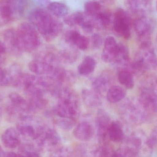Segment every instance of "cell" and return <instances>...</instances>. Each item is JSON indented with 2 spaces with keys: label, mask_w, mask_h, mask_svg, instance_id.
<instances>
[{
  "label": "cell",
  "mask_w": 157,
  "mask_h": 157,
  "mask_svg": "<svg viewBox=\"0 0 157 157\" xmlns=\"http://www.w3.org/2000/svg\"><path fill=\"white\" fill-rule=\"evenodd\" d=\"M2 108L0 107V122L2 121Z\"/></svg>",
  "instance_id": "33"
},
{
  "label": "cell",
  "mask_w": 157,
  "mask_h": 157,
  "mask_svg": "<svg viewBox=\"0 0 157 157\" xmlns=\"http://www.w3.org/2000/svg\"><path fill=\"white\" fill-rule=\"evenodd\" d=\"M6 153L4 151L2 147L0 146V157H6Z\"/></svg>",
  "instance_id": "32"
},
{
  "label": "cell",
  "mask_w": 157,
  "mask_h": 157,
  "mask_svg": "<svg viewBox=\"0 0 157 157\" xmlns=\"http://www.w3.org/2000/svg\"><path fill=\"white\" fill-rule=\"evenodd\" d=\"M61 98L57 108L58 115L65 119H74L78 114V107L75 98L69 92L61 94Z\"/></svg>",
  "instance_id": "8"
},
{
  "label": "cell",
  "mask_w": 157,
  "mask_h": 157,
  "mask_svg": "<svg viewBox=\"0 0 157 157\" xmlns=\"http://www.w3.org/2000/svg\"><path fill=\"white\" fill-rule=\"evenodd\" d=\"M109 138L113 142L119 143L124 139V134L121 125L117 122L111 123L108 130Z\"/></svg>",
  "instance_id": "18"
},
{
  "label": "cell",
  "mask_w": 157,
  "mask_h": 157,
  "mask_svg": "<svg viewBox=\"0 0 157 157\" xmlns=\"http://www.w3.org/2000/svg\"><path fill=\"white\" fill-rule=\"evenodd\" d=\"M147 149L150 151H157V126L151 132L146 142Z\"/></svg>",
  "instance_id": "25"
},
{
  "label": "cell",
  "mask_w": 157,
  "mask_h": 157,
  "mask_svg": "<svg viewBox=\"0 0 157 157\" xmlns=\"http://www.w3.org/2000/svg\"><path fill=\"white\" fill-rule=\"evenodd\" d=\"M3 39L5 44L13 53L18 55L24 52L16 29H6L4 32Z\"/></svg>",
  "instance_id": "11"
},
{
  "label": "cell",
  "mask_w": 157,
  "mask_h": 157,
  "mask_svg": "<svg viewBox=\"0 0 157 157\" xmlns=\"http://www.w3.org/2000/svg\"><path fill=\"white\" fill-rule=\"evenodd\" d=\"M96 65V61L92 57L86 56L78 65V73L81 75H88L94 71Z\"/></svg>",
  "instance_id": "20"
},
{
  "label": "cell",
  "mask_w": 157,
  "mask_h": 157,
  "mask_svg": "<svg viewBox=\"0 0 157 157\" xmlns=\"http://www.w3.org/2000/svg\"><path fill=\"white\" fill-rule=\"evenodd\" d=\"M156 8L157 11V0H156Z\"/></svg>",
  "instance_id": "35"
},
{
  "label": "cell",
  "mask_w": 157,
  "mask_h": 157,
  "mask_svg": "<svg viewBox=\"0 0 157 157\" xmlns=\"http://www.w3.org/2000/svg\"><path fill=\"white\" fill-rule=\"evenodd\" d=\"M30 71L38 75L48 74L52 72L53 67L44 61L38 59L33 60L29 64Z\"/></svg>",
  "instance_id": "16"
},
{
  "label": "cell",
  "mask_w": 157,
  "mask_h": 157,
  "mask_svg": "<svg viewBox=\"0 0 157 157\" xmlns=\"http://www.w3.org/2000/svg\"><path fill=\"white\" fill-rule=\"evenodd\" d=\"M2 96H1V95H0V102H1V101H2Z\"/></svg>",
  "instance_id": "34"
},
{
  "label": "cell",
  "mask_w": 157,
  "mask_h": 157,
  "mask_svg": "<svg viewBox=\"0 0 157 157\" xmlns=\"http://www.w3.org/2000/svg\"><path fill=\"white\" fill-rule=\"evenodd\" d=\"M18 1H22V0H18Z\"/></svg>",
  "instance_id": "36"
},
{
  "label": "cell",
  "mask_w": 157,
  "mask_h": 157,
  "mask_svg": "<svg viewBox=\"0 0 157 157\" xmlns=\"http://www.w3.org/2000/svg\"><path fill=\"white\" fill-rule=\"evenodd\" d=\"M30 21L46 39H50L56 35L59 26L56 21L41 9H36L30 14Z\"/></svg>",
  "instance_id": "3"
},
{
  "label": "cell",
  "mask_w": 157,
  "mask_h": 157,
  "mask_svg": "<svg viewBox=\"0 0 157 157\" xmlns=\"http://www.w3.org/2000/svg\"><path fill=\"white\" fill-rule=\"evenodd\" d=\"M23 156L20 153H15L14 152H9L6 153V157H21Z\"/></svg>",
  "instance_id": "31"
},
{
  "label": "cell",
  "mask_w": 157,
  "mask_h": 157,
  "mask_svg": "<svg viewBox=\"0 0 157 157\" xmlns=\"http://www.w3.org/2000/svg\"><path fill=\"white\" fill-rule=\"evenodd\" d=\"M23 8L14 0H3L0 2V25L7 24L19 17Z\"/></svg>",
  "instance_id": "9"
},
{
  "label": "cell",
  "mask_w": 157,
  "mask_h": 157,
  "mask_svg": "<svg viewBox=\"0 0 157 157\" xmlns=\"http://www.w3.org/2000/svg\"><path fill=\"white\" fill-rule=\"evenodd\" d=\"M133 27L139 45L152 42L151 37L154 28L153 22L146 15L136 16L134 20Z\"/></svg>",
  "instance_id": "7"
},
{
  "label": "cell",
  "mask_w": 157,
  "mask_h": 157,
  "mask_svg": "<svg viewBox=\"0 0 157 157\" xmlns=\"http://www.w3.org/2000/svg\"><path fill=\"white\" fill-rule=\"evenodd\" d=\"M92 41H93V44H94V46H95L96 48H98L101 45L102 40H101V37L98 35L95 34L92 37Z\"/></svg>",
  "instance_id": "30"
},
{
  "label": "cell",
  "mask_w": 157,
  "mask_h": 157,
  "mask_svg": "<svg viewBox=\"0 0 157 157\" xmlns=\"http://www.w3.org/2000/svg\"><path fill=\"white\" fill-rule=\"evenodd\" d=\"M126 96L124 88L117 85L110 87L107 92V98L111 103H116L122 100Z\"/></svg>",
  "instance_id": "17"
},
{
  "label": "cell",
  "mask_w": 157,
  "mask_h": 157,
  "mask_svg": "<svg viewBox=\"0 0 157 157\" xmlns=\"http://www.w3.org/2000/svg\"><path fill=\"white\" fill-rule=\"evenodd\" d=\"M16 30L24 52L32 51L38 47L39 37L34 26L23 23L19 25Z\"/></svg>",
  "instance_id": "6"
},
{
  "label": "cell",
  "mask_w": 157,
  "mask_h": 157,
  "mask_svg": "<svg viewBox=\"0 0 157 157\" xmlns=\"http://www.w3.org/2000/svg\"><path fill=\"white\" fill-rule=\"evenodd\" d=\"M92 84L96 91L99 93L104 92L108 89L109 80L103 77H99L96 79Z\"/></svg>",
  "instance_id": "26"
},
{
  "label": "cell",
  "mask_w": 157,
  "mask_h": 157,
  "mask_svg": "<svg viewBox=\"0 0 157 157\" xmlns=\"http://www.w3.org/2000/svg\"><path fill=\"white\" fill-rule=\"evenodd\" d=\"M19 153L23 156H39L38 153L33 145L23 144L19 145Z\"/></svg>",
  "instance_id": "23"
},
{
  "label": "cell",
  "mask_w": 157,
  "mask_h": 157,
  "mask_svg": "<svg viewBox=\"0 0 157 157\" xmlns=\"http://www.w3.org/2000/svg\"><path fill=\"white\" fill-rule=\"evenodd\" d=\"M82 97L84 103L90 107L98 106L101 102L97 93L93 90L84 89L82 91Z\"/></svg>",
  "instance_id": "21"
},
{
  "label": "cell",
  "mask_w": 157,
  "mask_h": 157,
  "mask_svg": "<svg viewBox=\"0 0 157 157\" xmlns=\"http://www.w3.org/2000/svg\"><path fill=\"white\" fill-rule=\"evenodd\" d=\"M1 140L5 147L14 148L21 144V136L17 129L9 128L4 132Z\"/></svg>",
  "instance_id": "12"
},
{
  "label": "cell",
  "mask_w": 157,
  "mask_h": 157,
  "mask_svg": "<svg viewBox=\"0 0 157 157\" xmlns=\"http://www.w3.org/2000/svg\"><path fill=\"white\" fill-rule=\"evenodd\" d=\"M66 38L68 41L75 45L80 50H85L88 47V39L86 37L82 36L76 30L69 31L67 33Z\"/></svg>",
  "instance_id": "15"
},
{
  "label": "cell",
  "mask_w": 157,
  "mask_h": 157,
  "mask_svg": "<svg viewBox=\"0 0 157 157\" xmlns=\"http://www.w3.org/2000/svg\"><path fill=\"white\" fill-rule=\"evenodd\" d=\"M74 135L75 138L82 141L90 140L94 134V130L92 125L86 122L78 124L74 130Z\"/></svg>",
  "instance_id": "13"
},
{
  "label": "cell",
  "mask_w": 157,
  "mask_h": 157,
  "mask_svg": "<svg viewBox=\"0 0 157 157\" xmlns=\"http://www.w3.org/2000/svg\"><path fill=\"white\" fill-rule=\"evenodd\" d=\"M129 66V71L137 75L157 69V57L152 43L139 45L134 60L130 62Z\"/></svg>",
  "instance_id": "1"
},
{
  "label": "cell",
  "mask_w": 157,
  "mask_h": 157,
  "mask_svg": "<svg viewBox=\"0 0 157 157\" xmlns=\"http://www.w3.org/2000/svg\"><path fill=\"white\" fill-rule=\"evenodd\" d=\"M101 8V6L98 2L90 1L85 5V12L88 15L96 14Z\"/></svg>",
  "instance_id": "27"
},
{
  "label": "cell",
  "mask_w": 157,
  "mask_h": 157,
  "mask_svg": "<svg viewBox=\"0 0 157 157\" xmlns=\"http://www.w3.org/2000/svg\"><path fill=\"white\" fill-rule=\"evenodd\" d=\"M48 8L53 14L58 17L64 16L68 12V8L65 4L58 2L51 3Z\"/></svg>",
  "instance_id": "22"
},
{
  "label": "cell",
  "mask_w": 157,
  "mask_h": 157,
  "mask_svg": "<svg viewBox=\"0 0 157 157\" xmlns=\"http://www.w3.org/2000/svg\"><path fill=\"white\" fill-rule=\"evenodd\" d=\"M102 58L106 62L123 66H125L130 61L126 46L117 43L115 38L111 36L108 37L105 40Z\"/></svg>",
  "instance_id": "2"
},
{
  "label": "cell",
  "mask_w": 157,
  "mask_h": 157,
  "mask_svg": "<svg viewBox=\"0 0 157 157\" xmlns=\"http://www.w3.org/2000/svg\"><path fill=\"white\" fill-rule=\"evenodd\" d=\"M11 84V79L8 70L0 67V87L6 86Z\"/></svg>",
  "instance_id": "28"
},
{
  "label": "cell",
  "mask_w": 157,
  "mask_h": 157,
  "mask_svg": "<svg viewBox=\"0 0 157 157\" xmlns=\"http://www.w3.org/2000/svg\"><path fill=\"white\" fill-rule=\"evenodd\" d=\"M157 81L151 77L147 79L141 88L138 99L148 113L157 112Z\"/></svg>",
  "instance_id": "4"
},
{
  "label": "cell",
  "mask_w": 157,
  "mask_h": 157,
  "mask_svg": "<svg viewBox=\"0 0 157 157\" xmlns=\"http://www.w3.org/2000/svg\"><path fill=\"white\" fill-rule=\"evenodd\" d=\"M118 79L120 84L127 89H132L134 86L133 75L127 69H122L118 73Z\"/></svg>",
  "instance_id": "19"
},
{
  "label": "cell",
  "mask_w": 157,
  "mask_h": 157,
  "mask_svg": "<svg viewBox=\"0 0 157 157\" xmlns=\"http://www.w3.org/2000/svg\"><path fill=\"white\" fill-rule=\"evenodd\" d=\"M84 15L80 12L75 13L65 18V22L69 26H74L78 24L82 26L85 22Z\"/></svg>",
  "instance_id": "24"
},
{
  "label": "cell",
  "mask_w": 157,
  "mask_h": 157,
  "mask_svg": "<svg viewBox=\"0 0 157 157\" xmlns=\"http://www.w3.org/2000/svg\"><path fill=\"white\" fill-rule=\"evenodd\" d=\"M98 15V18L100 20V22L104 26L109 25L110 23V18L109 16L107 14H99Z\"/></svg>",
  "instance_id": "29"
},
{
  "label": "cell",
  "mask_w": 157,
  "mask_h": 157,
  "mask_svg": "<svg viewBox=\"0 0 157 157\" xmlns=\"http://www.w3.org/2000/svg\"><path fill=\"white\" fill-rule=\"evenodd\" d=\"M123 114L129 122L135 125L144 123L149 117V113L139 100H129L124 103Z\"/></svg>",
  "instance_id": "5"
},
{
  "label": "cell",
  "mask_w": 157,
  "mask_h": 157,
  "mask_svg": "<svg viewBox=\"0 0 157 157\" xmlns=\"http://www.w3.org/2000/svg\"><path fill=\"white\" fill-rule=\"evenodd\" d=\"M115 32L124 38L128 39L131 36V19L128 14L123 9L116 10L113 20Z\"/></svg>",
  "instance_id": "10"
},
{
  "label": "cell",
  "mask_w": 157,
  "mask_h": 157,
  "mask_svg": "<svg viewBox=\"0 0 157 157\" xmlns=\"http://www.w3.org/2000/svg\"><path fill=\"white\" fill-rule=\"evenodd\" d=\"M128 5L132 12L138 16L146 15L153 0H127Z\"/></svg>",
  "instance_id": "14"
}]
</instances>
